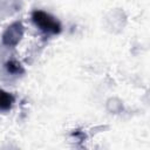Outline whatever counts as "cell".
I'll list each match as a JSON object with an SVG mask.
<instances>
[{
	"instance_id": "cell-3",
	"label": "cell",
	"mask_w": 150,
	"mask_h": 150,
	"mask_svg": "<svg viewBox=\"0 0 150 150\" xmlns=\"http://www.w3.org/2000/svg\"><path fill=\"white\" fill-rule=\"evenodd\" d=\"M14 103V96L8 93L5 91L4 89H0V110L2 111H7L13 107Z\"/></svg>"
},
{
	"instance_id": "cell-1",
	"label": "cell",
	"mask_w": 150,
	"mask_h": 150,
	"mask_svg": "<svg viewBox=\"0 0 150 150\" xmlns=\"http://www.w3.org/2000/svg\"><path fill=\"white\" fill-rule=\"evenodd\" d=\"M33 23L46 34H60L61 33V23L60 21L45 11L36 9L32 13Z\"/></svg>"
},
{
	"instance_id": "cell-4",
	"label": "cell",
	"mask_w": 150,
	"mask_h": 150,
	"mask_svg": "<svg viewBox=\"0 0 150 150\" xmlns=\"http://www.w3.org/2000/svg\"><path fill=\"white\" fill-rule=\"evenodd\" d=\"M5 68L12 75H21V74L25 73V69H23L22 64L20 62H18L16 60H8L5 63Z\"/></svg>"
},
{
	"instance_id": "cell-2",
	"label": "cell",
	"mask_w": 150,
	"mask_h": 150,
	"mask_svg": "<svg viewBox=\"0 0 150 150\" xmlns=\"http://www.w3.org/2000/svg\"><path fill=\"white\" fill-rule=\"evenodd\" d=\"M25 27L21 21H14L2 33V43L7 47H15L22 39Z\"/></svg>"
}]
</instances>
